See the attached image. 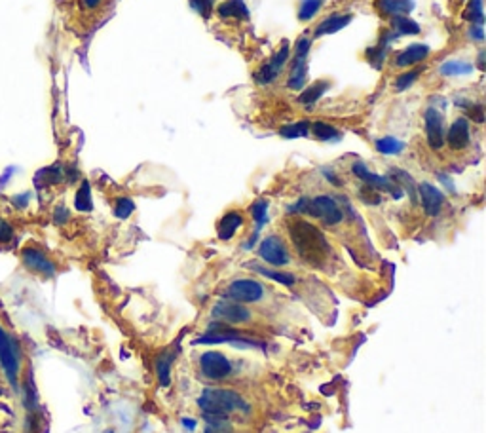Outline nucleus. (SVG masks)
<instances>
[{
  "label": "nucleus",
  "mask_w": 486,
  "mask_h": 433,
  "mask_svg": "<svg viewBox=\"0 0 486 433\" xmlns=\"http://www.w3.org/2000/svg\"><path fill=\"white\" fill-rule=\"evenodd\" d=\"M287 230L298 257L306 264L313 268H319L325 264L330 253V246L321 230L304 219H293L287 224Z\"/></svg>",
  "instance_id": "f257e3e1"
},
{
  "label": "nucleus",
  "mask_w": 486,
  "mask_h": 433,
  "mask_svg": "<svg viewBox=\"0 0 486 433\" xmlns=\"http://www.w3.org/2000/svg\"><path fill=\"white\" fill-rule=\"evenodd\" d=\"M21 365H23V348L10 331L0 325V367L8 380L10 388L19 393V378H21Z\"/></svg>",
  "instance_id": "f03ea898"
},
{
  "label": "nucleus",
  "mask_w": 486,
  "mask_h": 433,
  "mask_svg": "<svg viewBox=\"0 0 486 433\" xmlns=\"http://www.w3.org/2000/svg\"><path fill=\"white\" fill-rule=\"evenodd\" d=\"M198 405L206 417L228 418L232 412L247 409L245 401L239 393L232 390H213V388L204 390V393L198 397Z\"/></svg>",
  "instance_id": "7ed1b4c3"
},
{
  "label": "nucleus",
  "mask_w": 486,
  "mask_h": 433,
  "mask_svg": "<svg viewBox=\"0 0 486 433\" xmlns=\"http://www.w3.org/2000/svg\"><path fill=\"white\" fill-rule=\"evenodd\" d=\"M19 261H21V266L29 274H33V276H38L42 279H51L58 276V262L53 261V257L44 247L34 244V242H29L25 246H21V249H19Z\"/></svg>",
  "instance_id": "20e7f679"
},
{
  "label": "nucleus",
  "mask_w": 486,
  "mask_h": 433,
  "mask_svg": "<svg viewBox=\"0 0 486 433\" xmlns=\"http://www.w3.org/2000/svg\"><path fill=\"white\" fill-rule=\"evenodd\" d=\"M306 213L312 215L315 219H319L329 226H337L344 221V211L338 205L337 200H332L330 196H317L313 200H308L306 205Z\"/></svg>",
  "instance_id": "39448f33"
},
{
  "label": "nucleus",
  "mask_w": 486,
  "mask_h": 433,
  "mask_svg": "<svg viewBox=\"0 0 486 433\" xmlns=\"http://www.w3.org/2000/svg\"><path fill=\"white\" fill-rule=\"evenodd\" d=\"M226 296L230 301H236V303H258L260 299L264 296V287L263 283H258L256 279H236L232 281L228 289H226Z\"/></svg>",
  "instance_id": "423d86ee"
},
{
  "label": "nucleus",
  "mask_w": 486,
  "mask_h": 433,
  "mask_svg": "<svg viewBox=\"0 0 486 433\" xmlns=\"http://www.w3.org/2000/svg\"><path fill=\"white\" fill-rule=\"evenodd\" d=\"M221 342H232V344L247 342L249 346H255V348L258 346V342L243 338L241 333H238L236 329L228 327V325H224V323H213V325H209L206 335L199 336L198 340H196V344H221Z\"/></svg>",
  "instance_id": "0eeeda50"
},
{
  "label": "nucleus",
  "mask_w": 486,
  "mask_h": 433,
  "mask_svg": "<svg viewBox=\"0 0 486 433\" xmlns=\"http://www.w3.org/2000/svg\"><path fill=\"white\" fill-rule=\"evenodd\" d=\"M424 124H426V137H428L429 147L433 150H441L445 147V116L441 110H437L433 106H429L424 115Z\"/></svg>",
  "instance_id": "6e6552de"
},
{
  "label": "nucleus",
  "mask_w": 486,
  "mask_h": 433,
  "mask_svg": "<svg viewBox=\"0 0 486 433\" xmlns=\"http://www.w3.org/2000/svg\"><path fill=\"white\" fill-rule=\"evenodd\" d=\"M354 173L359 177V179L365 183V185H369V187L376 188V190H386V192H389L393 198H401L403 196V188L399 187V185H396L393 180L389 179V177H382V175H376V173H372L367 165L363 164V162H355L354 164Z\"/></svg>",
  "instance_id": "1a4fd4ad"
},
{
  "label": "nucleus",
  "mask_w": 486,
  "mask_h": 433,
  "mask_svg": "<svg viewBox=\"0 0 486 433\" xmlns=\"http://www.w3.org/2000/svg\"><path fill=\"white\" fill-rule=\"evenodd\" d=\"M258 255H260L263 261L272 264V266H285L291 261V255H289L287 247H285L280 236L264 237L263 244L258 247Z\"/></svg>",
  "instance_id": "9d476101"
},
{
  "label": "nucleus",
  "mask_w": 486,
  "mask_h": 433,
  "mask_svg": "<svg viewBox=\"0 0 486 433\" xmlns=\"http://www.w3.org/2000/svg\"><path fill=\"white\" fill-rule=\"evenodd\" d=\"M202 373L211 380H223L232 373V365L228 358H224L221 351H206L199 358Z\"/></svg>",
  "instance_id": "9b49d317"
},
{
  "label": "nucleus",
  "mask_w": 486,
  "mask_h": 433,
  "mask_svg": "<svg viewBox=\"0 0 486 433\" xmlns=\"http://www.w3.org/2000/svg\"><path fill=\"white\" fill-rule=\"evenodd\" d=\"M213 318L223 321V323H247L251 319V312L241 303L236 301H221L213 306Z\"/></svg>",
  "instance_id": "f8f14e48"
},
{
  "label": "nucleus",
  "mask_w": 486,
  "mask_h": 433,
  "mask_svg": "<svg viewBox=\"0 0 486 433\" xmlns=\"http://www.w3.org/2000/svg\"><path fill=\"white\" fill-rule=\"evenodd\" d=\"M416 190H418V198H420L424 211L428 213L429 217L439 215L443 205H445V194L429 183H422L416 187Z\"/></svg>",
  "instance_id": "ddd939ff"
},
{
  "label": "nucleus",
  "mask_w": 486,
  "mask_h": 433,
  "mask_svg": "<svg viewBox=\"0 0 486 433\" xmlns=\"http://www.w3.org/2000/svg\"><path fill=\"white\" fill-rule=\"evenodd\" d=\"M445 141L452 150H463L470 145V122L467 118H456L450 130L445 135Z\"/></svg>",
  "instance_id": "4468645a"
},
{
  "label": "nucleus",
  "mask_w": 486,
  "mask_h": 433,
  "mask_svg": "<svg viewBox=\"0 0 486 433\" xmlns=\"http://www.w3.org/2000/svg\"><path fill=\"white\" fill-rule=\"evenodd\" d=\"M429 46L428 44H412L409 48H404L401 54L396 56V67H411L416 63H422L424 59H428Z\"/></svg>",
  "instance_id": "2eb2a0df"
},
{
  "label": "nucleus",
  "mask_w": 486,
  "mask_h": 433,
  "mask_svg": "<svg viewBox=\"0 0 486 433\" xmlns=\"http://www.w3.org/2000/svg\"><path fill=\"white\" fill-rule=\"evenodd\" d=\"M374 8L378 10V14H382V16L399 17L411 14L414 4H412V0H376Z\"/></svg>",
  "instance_id": "dca6fc26"
},
{
  "label": "nucleus",
  "mask_w": 486,
  "mask_h": 433,
  "mask_svg": "<svg viewBox=\"0 0 486 433\" xmlns=\"http://www.w3.org/2000/svg\"><path fill=\"white\" fill-rule=\"evenodd\" d=\"M241 226H243V215L238 211H228L219 222L217 232H219L221 239H230Z\"/></svg>",
  "instance_id": "f3484780"
},
{
  "label": "nucleus",
  "mask_w": 486,
  "mask_h": 433,
  "mask_svg": "<svg viewBox=\"0 0 486 433\" xmlns=\"http://www.w3.org/2000/svg\"><path fill=\"white\" fill-rule=\"evenodd\" d=\"M308 59L306 58H295L293 65H291V73H289L287 86L291 90H304L306 76H308Z\"/></svg>",
  "instance_id": "a211bd4d"
},
{
  "label": "nucleus",
  "mask_w": 486,
  "mask_h": 433,
  "mask_svg": "<svg viewBox=\"0 0 486 433\" xmlns=\"http://www.w3.org/2000/svg\"><path fill=\"white\" fill-rule=\"evenodd\" d=\"M217 14L223 19H247L249 12L243 0H224L219 4Z\"/></svg>",
  "instance_id": "6ab92c4d"
},
{
  "label": "nucleus",
  "mask_w": 486,
  "mask_h": 433,
  "mask_svg": "<svg viewBox=\"0 0 486 433\" xmlns=\"http://www.w3.org/2000/svg\"><path fill=\"white\" fill-rule=\"evenodd\" d=\"M350 21H352V16H350V14H346V16L335 14V16L327 17L325 21H321V23L315 27V36H325V34L337 33L340 29H344Z\"/></svg>",
  "instance_id": "aec40b11"
},
{
  "label": "nucleus",
  "mask_w": 486,
  "mask_h": 433,
  "mask_svg": "<svg viewBox=\"0 0 486 433\" xmlns=\"http://www.w3.org/2000/svg\"><path fill=\"white\" fill-rule=\"evenodd\" d=\"M330 88V82L329 80H321V82H315L312 84L310 88H304L302 90V93H300V97H298V103H302V105H313L317 99L321 97L325 91Z\"/></svg>",
  "instance_id": "412c9836"
},
{
  "label": "nucleus",
  "mask_w": 486,
  "mask_h": 433,
  "mask_svg": "<svg viewBox=\"0 0 486 433\" xmlns=\"http://www.w3.org/2000/svg\"><path fill=\"white\" fill-rule=\"evenodd\" d=\"M16 222L6 215H0V247H12L16 244Z\"/></svg>",
  "instance_id": "4be33fe9"
},
{
  "label": "nucleus",
  "mask_w": 486,
  "mask_h": 433,
  "mask_svg": "<svg viewBox=\"0 0 486 433\" xmlns=\"http://www.w3.org/2000/svg\"><path fill=\"white\" fill-rule=\"evenodd\" d=\"M75 207L76 211L90 213L93 209V202H91V187L88 180H82L80 187L75 194Z\"/></svg>",
  "instance_id": "5701e85b"
},
{
  "label": "nucleus",
  "mask_w": 486,
  "mask_h": 433,
  "mask_svg": "<svg viewBox=\"0 0 486 433\" xmlns=\"http://www.w3.org/2000/svg\"><path fill=\"white\" fill-rule=\"evenodd\" d=\"M249 268H253L255 272H258L264 278H270L274 281H278L281 285H295V276L289 274V272H276V270H268L264 266H256V264H249Z\"/></svg>",
  "instance_id": "b1692460"
},
{
  "label": "nucleus",
  "mask_w": 486,
  "mask_h": 433,
  "mask_svg": "<svg viewBox=\"0 0 486 433\" xmlns=\"http://www.w3.org/2000/svg\"><path fill=\"white\" fill-rule=\"evenodd\" d=\"M391 27H393V33L397 34H420L422 31L420 25L406 16L391 17Z\"/></svg>",
  "instance_id": "393cba45"
},
{
  "label": "nucleus",
  "mask_w": 486,
  "mask_h": 433,
  "mask_svg": "<svg viewBox=\"0 0 486 433\" xmlns=\"http://www.w3.org/2000/svg\"><path fill=\"white\" fill-rule=\"evenodd\" d=\"M204 433H234L228 418L206 417V430Z\"/></svg>",
  "instance_id": "a878e982"
},
{
  "label": "nucleus",
  "mask_w": 486,
  "mask_h": 433,
  "mask_svg": "<svg viewBox=\"0 0 486 433\" xmlns=\"http://www.w3.org/2000/svg\"><path fill=\"white\" fill-rule=\"evenodd\" d=\"M323 2L325 0H302L300 2V8H298V19L300 21H310L313 17L317 16V12L321 10Z\"/></svg>",
  "instance_id": "bb28decb"
},
{
  "label": "nucleus",
  "mask_w": 486,
  "mask_h": 433,
  "mask_svg": "<svg viewBox=\"0 0 486 433\" xmlns=\"http://www.w3.org/2000/svg\"><path fill=\"white\" fill-rule=\"evenodd\" d=\"M171 361H173V358L169 355V353H164V355H160L156 360V373H158V380H160V384L164 386H169V371H171Z\"/></svg>",
  "instance_id": "cd10ccee"
},
{
  "label": "nucleus",
  "mask_w": 486,
  "mask_h": 433,
  "mask_svg": "<svg viewBox=\"0 0 486 433\" xmlns=\"http://www.w3.org/2000/svg\"><path fill=\"white\" fill-rule=\"evenodd\" d=\"M312 130H313V135H315L319 141L338 139V135H340V131H338L337 128H332V126H329V124L325 122L312 124Z\"/></svg>",
  "instance_id": "c85d7f7f"
},
{
  "label": "nucleus",
  "mask_w": 486,
  "mask_h": 433,
  "mask_svg": "<svg viewBox=\"0 0 486 433\" xmlns=\"http://www.w3.org/2000/svg\"><path fill=\"white\" fill-rule=\"evenodd\" d=\"M473 71V65L470 63H461V61H450L439 69V73L443 76H461V74H467Z\"/></svg>",
  "instance_id": "c756f323"
},
{
  "label": "nucleus",
  "mask_w": 486,
  "mask_h": 433,
  "mask_svg": "<svg viewBox=\"0 0 486 433\" xmlns=\"http://www.w3.org/2000/svg\"><path fill=\"white\" fill-rule=\"evenodd\" d=\"M376 148L382 154H399L404 148V145L396 137H382L376 141Z\"/></svg>",
  "instance_id": "7c9ffc66"
},
{
  "label": "nucleus",
  "mask_w": 486,
  "mask_h": 433,
  "mask_svg": "<svg viewBox=\"0 0 486 433\" xmlns=\"http://www.w3.org/2000/svg\"><path fill=\"white\" fill-rule=\"evenodd\" d=\"M266 213H268V202H266V200H256L253 207H251V215H253V219H255L256 222V232L263 229V224L266 222V219H268Z\"/></svg>",
  "instance_id": "2f4dec72"
},
{
  "label": "nucleus",
  "mask_w": 486,
  "mask_h": 433,
  "mask_svg": "<svg viewBox=\"0 0 486 433\" xmlns=\"http://www.w3.org/2000/svg\"><path fill=\"white\" fill-rule=\"evenodd\" d=\"M308 130H310V124L308 122L291 124V126L281 128V135H283V137H289V139H295V137H304V135H308Z\"/></svg>",
  "instance_id": "473e14b6"
},
{
  "label": "nucleus",
  "mask_w": 486,
  "mask_h": 433,
  "mask_svg": "<svg viewBox=\"0 0 486 433\" xmlns=\"http://www.w3.org/2000/svg\"><path fill=\"white\" fill-rule=\"evenodd\" d=\"M465 17L470 19L471 23L483 25L485 16H483V0H470V6L465 10Z\"/></svg>",
  "instance_id": "72a5a7b5"
},
{
  "label": "nucleus",
  "mask_w": 486,
  "mask_h": 433,
  "mask_svg": "<svg viewBox=\"0 0 486 433\" xmlns=\"http://www.w3.org/2000/svg\"><path fill=\"white\" fill-rule=\"evenodd\" d=\"M135 211V204L130 198H118L114 204V215L118 219H127L132 217V213Z\"/></svg>",
  "instance_id": "f704fd0d"
},
{
  "label": "nucleus",
  "mask_w": 486,
  "mask_h": 433,
  "mask_svg": "<svg viewBox=\"0 0 486 433\" xmlns=\"http://www.w3.org/2000/svg\"><path fill=\"white\" fill-rule=\"evenodd\" d=\"M418 74H420V71H416V69H412V71H406V73L399 74V76L396 78V90L397 91L409 90L412 84H414V80L418 78Z\"/></svg>",
  "instance_id": "c9c22d12"
},
{
  "label": "nucleus",
  "mask_w": 486,
  "mask_h": 433,
  "mask_svg": "<svg viewBox=\"0 0 486 433\" xmlns=\"http://www.w3.org/2000/svg\"><path fill=\"white\" fill-rule=\"evenodd\" d=\"M278 76H280V71H278V69H274L270 63H266V65L260 67V71L256 73L255 78L258 84H270V82H274Z\"/></svg>",
  "instance_id": "e433bc0d"
},
{
  "label": "nucleus",
  "mask_w": 486,
  "mask_h": 433,
  "mask_svg": "<svg viewBox=\"0 0 486 433\" xmlns=\"http://www.w3.org/2000/svg\"><path fill=\"white\" fill-rule=\"evenodd\" d=\"M289 54H291V48H289V42H283V46H281V48L278 49V54H276V56L272 58V61H270V65H272L274 69H278V71L281 73V69H283V65L287 63Z\"/></svg>",
  "instance_id": "4c0bfd02"
},
{
  "label": "nucleus",
  "mask_w": 486,
  "mask_h": 433,
  "mask_svg": "<svg viewBox=\"0 0 486 433\" xmlns=\"http://www.w3.org/2000/svg\"><path fill=\"white\" fill-rule=\"evenodd\" d=\"M359 196H361V200L365 202V204H369V205L380 204V200H382L378 194V190H376V188L369 187V185H365V187L359 190Z\"/></svg>",
  "instance_id": "58836bf2"
},
{
  "label": "nucleus",
  "mask_w": 486,
  "mask_h": 433,
  "mask_svg": "<svg viewBox=\"0 0 486 433\" xmlns=\"http://www.w3.org/2000/svg\"><path fill=\"white\" fill-rule=\"evenodd\" d=\"M51 221L56 222V224H66V222L71 221V211L63 204H59L53 209V213H51Z\"/></svg>",
  "instance_id": "ea45409f"
},
{
  "label": "nucleus",
  "mask_w": 486,
  "mask_h": 433,
  "mask_svg": "<svg viewBox=\"0 0 486 433\" xmlns=\"http://www.w3.org/2000/svg\"><path fill=\"white\" fill-rule=\"evenodd\" d=\"M192 8L198 12L199 16L207 17L211 14V8H213V0H190Z\"/></svg>",
  "instance_id": "a19ab883"
},
{
  "label": "nucleus",
  "mask_w": 486,
  "mask_h": 433,
  "mask_svg": "<svg viewBox=\"0 0 486 433\" xmlns=\"http://www.w3.org/2000/svg\"><path fill=\"white\" fill-rule=\"evenodd\" d=\"M310 38H300L297 44V48H295V58H306V54H308V49H310Z\"/></svg>",
  "instance_id": "79ce46f5"
},
{
  "label": "nucleus",
  "mask_w": 486,
  "mask_h": 433,
  "mask_svg": "<svg viewBox=\"0 0 486 433\" xmlns=\"http://www.w3.org/2000/svg\"><path fill=\"white\" fill-rule=\"evenodd\" d=\"M470 118H471V120H475L477 124L485 122V113H483V105H471Z\"/></svg>",
  "instance_id": "37998d69"
},
{
  "label": "nucleus",
  "mask_w": 486,
  "mask_h": 433,
  "mask_svg": "<svg viewBox=\"0 0 486 433\" xmlns=\"http://www.w3.org/2000/svg\"><path fill=\"white\" fill-rule=\"evenodd\" d=\"M78 4L86 12H93V10H97L103 4V0H78Z\"/></svg>",
  "instance_id": "c03bdc74"
},
{
  "label": "nucleus",
  "mask_w": 486,
  "mask_h": 433,
  "mask_svg": "<svg viewBox=\"0 0 486 433\" xmlns=\"http://www.w3.org/2000/svg\"><path fill=\"white\" fill-rule=\"evenodd\" d=\"M470 36L473 38V40L483 42V38H485V33H483V25H471Z\"/></svg>",
  "instance_id": "a18cd8bd"
},
{
  "label": "nucleus",
  "mask_w": 486,
  "mask_h": 433,
  "mask_svg": "<svg viewBox=\"0 0 486 433\" xmlns=\"http://www.w3.org/2000/svg\"><path fill=\"white\" fill-rule=\"evenodd\" d=\"M182 425L189 428V430H194L196 428V420H190V418H182Z\"/></svg>",
  "instance_id": "49530a36"
},
{
  "label": "nucleus",
  "mask_w": 486,
  "mask_h": 433,
  "mask_svg": "<svg viewBox=\"0 0 486 433\" xmlns=\"http://www.w3.org/2000/svg\"><path fill=\"white\" fill-rule=\"evenodd\" d=\"M478 69L485 71V51H483V49H481V54H478Z\"/></svg>",
  "instance_id": "de8ad7c7"
}]
</instances>
